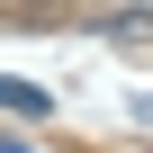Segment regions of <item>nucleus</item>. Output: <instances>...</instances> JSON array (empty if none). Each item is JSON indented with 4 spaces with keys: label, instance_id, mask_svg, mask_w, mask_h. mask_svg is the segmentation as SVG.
Listing matches in <instances>:
<instances>
[{
    "label": "nucleus",
    "instance_id": "nucleus-1",
    "mask_svg": "<svg viewBox=\"0 0 153 153\" xmlns=\"http://www.w3.org/2000/svg\"><path fill=\"white\" fill-rule=\"evenodd\" d=\"M0 108H18V117H45L54 99H45V90H27V81H0Z\"/></svg>",
    "mask_w": 153,
    "mask_h": 153
}]
</instances>
